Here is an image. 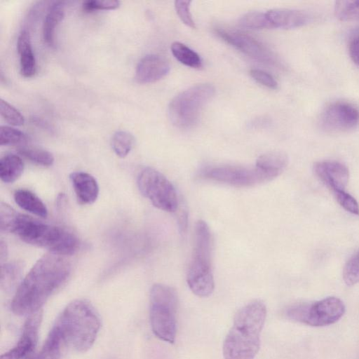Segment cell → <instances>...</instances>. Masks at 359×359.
Wrapping results in <instances>:
<instances>
[{
    "label": "cell",
    "instance_id": "5b68a950",
    "mask_svg": "<svg viewBox=\"0 0 359 359\" xmlns=\"http://www.w3.org/2000/svg\"><path fill=\"white\" fill-rule=\"evenodd\" d=\"M187 281L192 292L198 297H208L214 290L211 234L208 225L203 220H198L196 224L194 245Z\"/></svg>",
    "mask_w": 359,
    "mask_h": 359
},
{
    "label": "cell",
    "instance_id": "44dd1931",
    "mask_svg": "<svg viewBox=\"0 0 359 359\" xmlns=\"http://www.w3.org/2000/svg\"><path fill=\"white\" fill-rule=\"evenodd\" d=\"M15 202L22 209L42 218L48 216V209L44 203L32 191L20 189L15 191Z\"/></svg>",
    "mask_w": 359,
    "mask_h": 359
},
{
    "label": "cell",
    "instance_id": "ffe728a7",
    "mask_svg": "<svg viewBox=\"0 0 359 359\" xmlns=\"http://www.w3.org/2000/svg\"><path fill=\"white\" fill-rule=\"evenodd\" d=\"M66 350L59 334L52 327L41 349L26 359H62Z\"/></svg>",
    "mask_w": 359,
    "mask_h": 359
},
{
    "label": "cell",
    "instance_id": "d4e9b609",
    "mask_svg": "<svg viewBox=\"0 0 359 359\" xmlns=\"http://www.w3.org/2000/svg\"><path fill=\"white\" fill-rule=\"evenodd\" d=\"M20 262L5 263L1 266V287L6 292L14 288L18 283L22 267Z\"/></svg>",
    "mask_w": 359,
    "mask_h": 359
},
{
    "label": "cell",
    "instance_id": "8992f818",
    "mask_svg": "<svg viewBox=\"0 0 359 359\" xmlns=\"http://www.w3.org/2000/svg\"><path fill=\"white\" fill-rule=\"evenodd\" d=\"M177 295L175 289L163 285L152 286L149 296V318L154 334L173 344L177 332Z\"/></svg>",
    "mask_w": 359,
    "mask_h": 359
},
{
    "label": "cell",
    "instance_id": "d590c367",
    "mask_svg": "<svg viewBox=\"0 0 359 359\" xmlns=\"http://www.w3.org/2000/svg\"><path fill=\"white\" fill-rule=\"evenodd\" d=\"M337 202L346 210L349 212L358 215L359 205L357 201L345 191H339L334 193Z\"/></svg>",
    "mask_w": 359,
    "mask_h": 359
},
{
    "label": "cell",
    "instance_id": "9a60e30c",
    "mask_svg": "<svg viewBox=\"0 0 359 359\" xmlns=\"http://www.w3.org/2000/svg\"><path fill=\"white\" fill-rule=\"evenodd\" d=\"M170 67L168 61L157 55H148L139 62L135 71V80L139 83H149L165 76Z\"/></svg>",
    "mask_w": 359,
    "mask_h": 359
},
{
    "label": "cell",
    "instance_id": "7c38bea8",
    "mask_svg": "<svg viewBox=\"0 0 359 359\" xmlns=\"http://www.w3.org/2000/svg\"><path fill=\"white\" fill-rule=\"evenodd\" d=\"M217 35L245 55L265 63L274 62V56L262 42L243 32L217 29Z\"/></svg>",
    "mask_w": 359,
    "mask_h": 359
},
{
    "label": "cell",
    "instance_id": "2e32d148",
    "mask_svg": "<svg viewBox=\"0 0 359 359\" xmlns=\"http://www.w3.org/2000/svg\"><path fill=\"white\" fill-rule=\"evenodd\" d=\"M266 15L271 28H297L309 24L312 20L309 13L297 9H271Z\"/></svg>",
    "mask_w": 359,
    "mask_h": 359
},
{
    "label": "cell",
    "instance_id": "4dcf8cb0",
    "mask_svg": "<svg viewBox=\"0 0 359 359\" xmlns=\"http://www.w3.org/2000/svg\"><path fill=\"white\" fill-rule=\"evenodd\" d=\"M343 278L346 284L349 286L359 282V252L354 254L345 264Z\"/></svg>",
    "mask_w": 359,
    "mask_h": 359
},
{
    "label": "cell",
    "instance_id": "1f68e13d",
    "mask_svg": "<svg viewBox=\"0 0 359 359\" xmlns=\"http://www.w3.org/2000/svg\"><path fill=\"white\" fill-rule=\"evenodd\" d=\"M0 113L4 120L12 126H20L25 123V118L22 114L2 99L0 101Z\"/></svg>",
    "mask_w": 359,
    "mask_h": 359
},
{
    "label": "cell",
    "instance_id": "277c9868",
    "mask_svg": "<svg viewBox=\"0 0 359 359\" xmlns=\"http://www.w3.org/2000/svg\"><path fill=\"white\" fill-rule=\"evenodd\" d=\"M11 232L28 244L46 248L50 252L61 256L74 254L79 245L77 237L71 231L19 212Z\"/></svg>",
    "mask_w": 359,
    "mask_h": 359
},
{
    "label": "cell",
    "instance_id": "9c48e42d",
    "mask_svg": "<svg viewBox=\"0 0 359 359\" xmlns=\"http://www.w3.org/2000/svg\"><path fill=\"white\" fill-rule=\"evenodd\" d=\"M137 184L140 191L156 208L169 212L179 208V200L172 184L159 171L145 168L139 173Z\"/></svg>",
    "mask_w": 359,
    "mask_h": 359
},
{
    "label": "cell",
    "instance_id": "ba28073f",
    "mask_svg": "<svg viewBox=\"0 0 359 359\" xmlns=\"http://www.w3.org/2000/svg\"><path fill=\"white\" fill-rule=\"evenodd\" d=\"M345 313L343 302L335 297H328L311 304L294 305L286 311L291 320L313 327H323L335 323Z\"/></svg>",
    "mask_w": 359,
    "mask_h": 359
},
{
    "label": "cell",
    "instance_id": "7a4b0ae2",
    "mask_svg": "<svg viewBox=\"0 0 359 359\" xmlns=\"http://www.w3.org/2000/svg\"><path fill=\"white\" fill-rule=\"evenodd\" d=\"M266 316V306L259 300L248 303L237 312L224 341V359H254L259 349Z\"/></svg>",
    "mask_w": 359,
    "mask_h": 359
},
{
    "label": "cell",
    "instance_id": "603a6c76",
    "mask_svg": "<svg viewBox=\"0 0 359 359\" xmlns=\"http://www.w3.org/2000/svg\"><path fill=\"white\" fill-rule=\"evenodd\" d=\"M288 163L287 155L281 151H271L259 156L256 166L277 176L285 170Z\"/></svg>",
    "mask_w": 359,
    "mask_h": 359
},
{
    "label": "cell",
    "instance_id": "f546056e",
    "mask_svg": "<svg viewBox=\"0 0 359 359\" xmlns=\"http://www.w3.org/2000/svg\"><path fill=\"white\" fill-rule=\"evenodd\" d=\"M239 25L243 27L251 29L271 28L266 13L259 11L247 13L240 19Z\"/></svg>",
    "mask_w": 359,
    "mask_h": 359
},
{
    "label": "cell",
    "instance_id": "484cf974",
    "mask_svg": "<svg viewBox=\"0 0 359 359\" xmlns=\"http://www.w3.org/2000/svg\"><path fill=\"white\" fill-rule=\"evenodd\" d=\"M18 152L31 162L42 166H50L54 162L53 154L43 149L21 146Z\"/></svg>",
    "mask_w": 359,
    "mask_h": 359
},
{
    "label": "cell",
    "instance_id": "52a82bcc",
    "mask_svg": "<svg viewBox=\"0 0 359 359\" xmlns=\"http://www.w3.org/2000/svg\"><path fill=\"white\" fill-rule=\"evenodd\" d=\"M215 92L210 83L193 86L177 95L168 106L172 123L180 128H189L198 121L201 110Z\"/></svg>",
    "mask_w": 359,
    "mask_h": 359
},
{
    "label": "cell",
    "instance_id": "83f0119b",
    "mask_svg": "<svg viewBox=\"0 0 359 359\" xmlns=\"http://www.w3.org/2000/svg\"><path fill=\"white\" fill-rule=\"evenodd\" d=\"M334 14L342 21L359 20V1H337Z\"/></svg>",
    "mask_w": 359,
    "mask_h": 359
},
{
    "label": "cell",
    "instance_id": "4fadbf2b",
    "mask_svg": "<svg viewBox=\"0 0 359 359\" xmlns=\"http://www.w3.org/2000/svg\"><path fill=\"white\" fill-rule=\"evenodd\" d=\"M41 320L42 310L28 316L16 344L2 354L1 359H26L31 355L37 344Z\"/></svg>",
    "mask_w": 359,
    "mask_h": 359
},
{
    "label": "cell",
    "instance_id": "74e56055",
    "mask_svg": "<svg viewBox=\"0 0 359 359\" xmlns=\"http://www.w3.org/2000/svg\"><path fill=\"white\" fill-rule=\"evenodd\" d=\"M348 51L351 60L359 66V36L351 41Z\"/></svg>",
    "mask_w": 359,
    "mask_h": 359
},
{
    "label": "cell",
    "instance_id": "8fae6325",
    "mask_svg": "<svg viewBox=\"0 0 359 359\" xmlns=\"http://www.w3.org/2000/svg\"><path fill=\"white\" fill-rule=\"evenodd\" d=\"M320 125L323 129L330 133L352 130L359 125V109L347 102H332L322 111Z\"/></svg>",
    "mask_w": 359,
    "mask_h": 359
},
{
    "label": "cell",
    "instance_id": "f1b7e54d",
    "mask_svg": "<svg viewBox=\"0 0 359 359\" xmlns=\"http://www.w3.org/2000/svg\"><path fill=\"white\" fill-rule=\"evenodd\" d=\"M28 141V137L21 130L14 128L1 126L0 127V145L24 144Z\"/></svg>",
    "mask_w": 359,
    "mask_h": 359
},
{
    "label": "cell",
    "instance_id": "8d00e7d4",
    "mask_svg": "<svg viewBox=\"0 0 359 359\" xmlns=\"http://www.w3.org/2000/svg\"><path fill=\"white\" fill-rule=\"evenodd\" d=\"M250 76L259 83L269 88L275 89L278 86L276 79L269 73L258 69H252L250 72Z\"/></svg>",
    "mask_w": 359,
    "mask_h": 359
},
{
    "label": "cell",
    "instance_id": "4316f807",
    "mask_svg": "<svg viewBox=\"0 0 359 359\" xmlns=\"http://www.w3.org/2000/svg\"><path fill=\"white\" fill-rule=\"evenodd\" d=\"M135 144V137L129 132L119 130L111 138V147L114 153L120 158L126 157Z\"/></svg>",
    "mask_w": 359,
    "mask_h": 359
},
{
    "label": "cell",
    "instance_id": "f35d334b",
    "mask_svg": "<svg viewBox=\"0 0 359 359\" xmlns=\"http://www.w3.org/2000/svg\"><path fill=\"white\" fill-rule=\"evenodd\" d=\"M187 212L184 208H180L177 216V222L181 233H184L187 226Z\"/></svg>",
    "mask_w": 359,
    "mask_h": 359
},
{
    "label": "cell",
    "instance_id": "cb8c5ba5",
    "mask_svg": "<svg viewBox=\"0 0 359 359\" xmlns=\"http://www.w3.org/2000/svg\"><path fill=\"white\" fill-rule=\"evenodd\" d=\"M173 56L182 64L191 67L200 68L202 60L200 55L185 44L175 41L170 46Z\"/></svg>",
    "mask_w": 359,
    "mask_h": 359
},
{
    "label": "cell",
    "instance_id": "ac0fdd59",
    "mask_svg": "<svg viewBox=\"0 0 359 359\" xmlns=\"http://www.w3.org/2000/svg\"><path fill=\"white\" fill-rule=\"evenodd\" d=\"M17 49L20 56V69L22 76L32 77L36 70L35 56L33 53L29 33L24 29L17 41Z\"/></svg>",
    "mask_w": 359,
    "mask_h": 359
},
{
    "label": "cell",
    "instance_id": "7402d4cb",
    "mask_svg": "<svg viewBox=\"0 0 359 359\" xmlns=\"http://www.w3.org/2000/svg\"><path fill=\"white\" fill-rule=\"evenodd\" d=\"M24 170L22 158L14 154H8L0 160V178L6 183H12L18 180Z\"/></svg>",
    "mask_w": 359,
    "mask_h": 359
},
{
    "label": "cell",
    "instance_id": "e0dca14e",
    "mask_svg": "<svg viewBox=\"0 0 359 359\" xmlns=\"http://www.w3.org/2000/svg\"><path fill=\"white\" fill-rule=\"evenodd\" d=\"M69 179L79 203L92 204L97 200L99 186L93 175L86 172L76 171L70 174Z\"/></svg>",
    "mask_w": 359,
    "mask_h": 359
},
{
    "label": "cell",
    "instance_id": "836d02e7",
    "mask_svg": "<svg viewBox=\"0 0 359 359\" xmlns=\"http://www.w3.org/2000/svg\"><path fill=\"white\" fill-rule=\"evenodd\" d=\"M121 2L117 0H92L83 3V10L90 13L99 10H114L119 7Z\"/></svg>",
    "mask_w": 359,
    "mask_h": 359
},
{
    "label": "cell",
    "instance_id": "30bf717a",
    "mask_svg": "<svg viewBox=\"0 0 359 359\" xmlns=\"http://www.w3.org/2000/svg\"><path fill=\"white\" fill-rule=\"evenodd\" d=\"M202 175L206 179L237 187L255 186L278 177L274 173L264 170L256 165L255 168L234 165L216 166L205 169Z\"/></svg>",
    "mask_w": 359,
    "mask_h": 359
},
{
    "label": "cell",
    "instance_id": "3957f363",
    "mask_svg": "<svg viewBox=\"0 0 359 359\" xmlns=\"http://www.w3.org/2000/svg\"><path fill=\"white\" fill-rule=\"evenodd\" d=\"M100 325V316L93 305L78 299L65 307L53 327L67 349L85 352L94 344Z\"/></svg>",
    "mask_w": 359,
    "mask_h": 359
},
{
    "label": "cell",
    "instance_id": "d6a6232c",
    "mask_svg": "<svg viewBox=\"0 0 359 359\" xmlns=\"http://www.w3.org/2000/svg\"><path fill=\"white\" fill-rule=\"evenodd\" d=\"M12 207L1 202L0 205V227L1 231L11 232L12 225L18 215Z\"/></svg>",
    "mask_w": 359,
    "mask_h": 359
},
{
    "label": "cell",
    "instance_id": "6da1fadb",
    "mask_svg": "<svg viewBox=\"0 0 359 359\" xmlns=\"http://www.w3.org/2000/svg\"><path fill=\"white\" fill-rule=\"evenodd\" d=\"M71 272L64 256L48 253L39 258L17 287L11 304L18 316H29L38 311L63 283Z\"/></svg>",
    "mask_w": 359,
    "mask_h": 359
},
{
    "label": "cell",
    "instance_id": "d6986e66",
    "mask_svg": "<svg viewBox=\"0 0 359 359\" xmlns=\"http://www.w3.org/2000/svg\"><path fill=\"white\" fill-rule=\"evenodd\" d=\"M65 17V5L62 1L55 2L49 8L43 24V39L50 47L55 46V29Z\"/></svg>",
    "mask_w": 359,
    "mask_h": 359
},
{
    "label": "cell",
    "instance_id": "5bb4252c",
    "mask_svg": "<svg viewBox=\"0 0 359 359\" xmlns=\"http://www.w3.org/2000/svg\"><path fill=\"white\" fill-rule=\"evenodd\" d=\"M314 170L333 193L344 191L349 177L348 170L345 165L336 161H323L314 165Z\"/></svg>",
    "mask_w": 359,
    "mask_h": 359
},
{
    "label": "cell",
    "instance_id": "e575fe53",
    "mask_svg": "<svg viewBox=\"0 0 359 359\" xmlns=\"http://www.w3.org/2000/svg\"><path fill=\"white\" fill-rule=\"evenodd\" d=\"M191 3V1H175V8L177 15L183 23L191 28H195V22L190 12Z\"/></svg>",
    "mask_w": 359,
    "mask_h": 359
}]
</instances>
